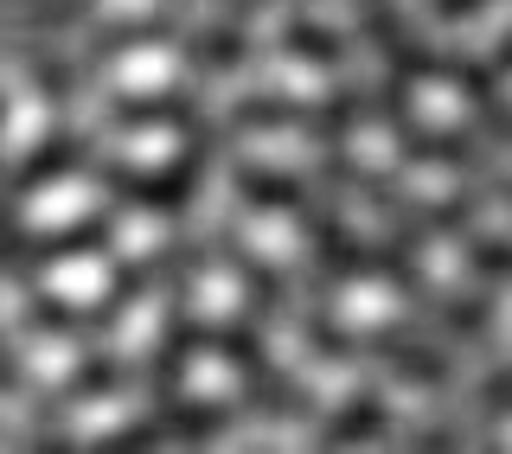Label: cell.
<instances>
[{
    "mask_svg": "<svg viewBox=\"0 0 512 454\" xmlns=\"http://www.w3.org/2000/svg\"><path fill=\"white\" fill-rule=\"evenodd\" d=\"M301 224L314 231V250H320V263L327 269H340V275H365V269H384V250H372V243H359L346 231L340 218H327V212H301Z\"/></svg>",
    "mask_w": 512,
    "mask_h": 454,
    "instance_id": "2",
    "label": "cell"
},
{
    "mask_svg": "<svg viewBox=\"0 0 512 454\" xmlns=\"http://www.w3.org/2000/svg\"><path fill=\"white\" fill-rule=\"evenodd\" d=\"M167 32H173V20H167V13H148V20H128V26H109L103 39L90 45V58L103 64V58H116V52H135V45H160V39H167Z\"/></svg>",
    "mask_w": 512,
    "mask_h": 454,
    "instance_id": "11",
    "label": "cell"
},
{
    "mask_svg": "<svg viewBox=\"0 0 512 454\" xmlns=\"http://www.w3.org/2000/svg\"><path fill=\"white\" fill-rule=\"evenodd\" d=\"M160 423H167V435H212L231 423V403H167Z\"/></svg>",
    "mask_w": 512,
    "mask_h": 454,
    "instance_id": "14",
    "label": "cell"
},
{
    "mask_svg": "<svg viewBox=\"0 0 512 454\" xmlns=\"http://www.w3.org/2000/svg\"><path fill=\"white\" fill-rule=\"evenodd\" d=\"M237 192H244L250 205H269V212H308V186L295 180V173H276V167H237Z\"/></svg>",
    "mask_w": 512,
    "mask_h": 454,
    "instance_id": "4",
    "label": "cell"
},
{
    "mask_svg": "<svg viewBox=\"0 0 512 454\" xmlns=\"http://www.w3.org/2000/svg\"><path fill=\"white\" fill-rule=\"evenodd\" d=\"M500 199H512V180H500Z\"/></svg>",
    "mask_w": 512,
    "mask_h": 454,
    "instance_id": "30",
    "label": "cell"
},
{
    "mask_svg": "<svg viewBox=\"0 0 512 454\" xmlns=\"http://www.w3.org/2000/svg\"><path fill=\"white\" fill-rule=\"evenodd\" d=\"M160 435H167V423H160V416H148V423H128V429H116V435H103V448H109V454H135V448H154Z\"/></svg>",
    "mask_w": 512,
    "mask_h": 454,
    "instance_id": "21",
    "label": "cell"
},
{
    "mask_svg": "<svg viewBox=\"0 0 512 454\" xmlns=\"http://www.w3.org/2000/svg\"><path fill=\"white\" fill-rule=\"evenodd\" d=\"M192 116V103L180 90L173 96H122L116 103V122H128V128H141V122H186Z\"/></svg>",
    "mask_w": 512,
    "mask_h": 454,
    "instance_id": "15",
    "label": "cell"
},
{
    "mask_svg": "<svg viewBox=\"0 0 512 454\" xmlns=\"http://www.w3.org/2000/svg\"><path fill=\"white\" fill-rule=\"evenodd\" d=\"M397 148L410 160H436V167H474V141L468 135H429V128H397Z\"/></svg>",
    "mask_w": 512,
    "mask_h": 454,
    "instance_id": "9",
    "label": "cell"
},
{
    "mask_svg": "<svg viewBox=\"0 0 512 454\" xmlns=\"http://www.w3.org/2000/svg\"><path fill=\"white\" fill-rule=\"evenodd\" d=\"M308 339H314V352H320V359H352V352H359V339H352V333H340L327 314H314Z\"/></svg>",
    "mask_w": 512,
    "mask_h": 454,
    "instance_id": "22",
    "label": "cell"
},
{
    "mask_svg": "<svg viewBox=\"0 0 512 454\" xmlns=\"http://www.w3.org/2000/svg\"><path fill=\"white\" fill-rule=\"evenodd\" d=\"M256 0H224V20L212 26V39L192 45V64H205V71H224V64L244 58V26H250Z\"/></svg>",
    "mask_w": 512,
    "mask_h": 454,
    "instance_id": "6",
    "label": "cell"
},
{
    "mask_svg": "<svg viewBox=\"0 0 512 454\" xmlns=\"http://www.w3.org/2000/svg\"><path fill=\"white\" fill-rule=\"evenodd\" d=\"M77 154H84V141L77 135H52V141H39L20 167H13V180H7V192H32V186H45V180H58L64 167H77Z\"/></svg>",
    "mask_w": 512,
    "mask_h": 454,
    "instance_id": "7",
    "label": "cell"
},
{
    "mask_svg": "<svg viewBox=\"0 0 512 454\" xmlns=\"http://www.w3.org/2000/svg\"><path fill=\"white\" fill-rule=\"evenodd\" d=\"M429 307H436V320H442V327L455 333V339H468V333H480V327L493 320V307H487V301H429Z\"/></svg>",
    "mask_w": 512,
    "mask_h": 454,
    "instance_id": "19",
    "label": "cell"
},
{
    "mask_svg": "<svg viewBox=\"0 0 512 454\" xmlns=\"http://www.w3.org/2000/svg\"><path fill=\"white\" fill-rule=\"evenodd\" d=\"M429 7H436L442 20H461V13H480V7H487V0H429Z\"/></svg>",
    "mask_w": 512,
    "mask_h": 454,
    "instance_id": "27",
    "label": "cell"
},
{
    "mask_svg": "<svg viewBox=\"0 0 512 454\" xmlns=\"http://www.w3.org/2000/svg\"><path fill=\"white\" fill-rule=\"evenodd\" d=\"M480 410H487V416H493V423H500V416L512 410V371H500V378H493V384H487V397H480Z\"/></svg>",
    "mask_w": 512,
    "mask_h": 454,
    "instance_id": "25",
    "label": "cell"
},
{
    "mask_svg": "<svg viewBox=\"0 0 512 454\" xmlns=\"http://www.w3.org/2000/svg\"><path fill=\"white\" fill-rule=\"evenodd\" d=\"M359 352H372V359H384L391 371H404V378H416V384H448V359H442V352L416 346V339H410V333H397V327L365 333V339H359Z\"/></svg>",
    "mask_w": 512,
    "mask_h": 454,
    "instance_id": "3",
    "label": "cell"
},
{
    "mask_svg": "<svg viewBox=\"0 0 512 454\" xmlns=\"http://www.w3.org/2000/svg\"><path fill=\"white\" fill-rule=\"evenodd\" d=\"M116 384H122V371L109 365V359H84L71 378H64V397H109Z\"/></svg>",
    "mask_w": 512,
    "mask_h": 454,
    "instance_id": "17",
    "label": "cell"
},
{
    "mask_svg": "<svg viewBox=\"0 0 512 454\" xmlns=\"http://www.w3.org/2000/svg\"><path fill=\"white\" fill-rule=\"evenodd\" d=\"M487 128H493L500 141H512V109H506V103H487Z\"/></svg>",
    "mask_w": 512,
    "mask_h": 454,
    "instance_id": "28",
    "label": "cell"
},
{
    "mask_svg": "<svg viewBox=\"0 0 512 454\" xmlns=\"http://www.w3.org/2000/svg\"><path fill=\"white\" fill-rule=\"evenodd\" d=\"M205 154H212V141H205V128H192V148L173 160V167H103V180L122 192V199H135V205H160V212H180V205L192 199V180H199V167H205Z\"/></svg>",
    "mask_w": 512,
    "mask_h": 454,
    "instance_id": "1",
    "label": "cell"
},
{
    "mask_svg": "<svg viewBox=\"0 0 512 454\" xmlns=\"http://www.w3.org/2000/svg\"><path fill=\"white\" fill-rule=\"evenodd\" d=\"M244 378H250V410H269V416H308V397H301L295 378H282L269 359L250 365Z\"/></svg>",
    "mask_w": 512,
    "mask_h": 454,
    "instance_id": "8",
    "label": "cell"
},
{
    "mask_svg": "<svg viewBox=\"0 0 512 454\" xmlns=\"http://www.w3.org/2000/svg\"><path fill=\"white\" fill-rule=\"evenodd\" d=\"M231 122H237V128H301V122L314 128V109L288 103V96H244Z\"/></svg>",
    "mask_w": 512,
    "mask_h": 454,
    "instance_id": "10",
    "label": "cell"
},
{
    "mask_svg": "<svg viewBox=\"0 0 512 454\" xmlns=\"http://www.w3.org/2000/svg\"><path fill=\"white\" fill-rule=\"evenodd\" d=\"M90 13V0H32V7L20 13V32H39V26H71V20H84Z\"/></svg>",
    "mask_w": 512,
    "mask_h": 454,
    "instance_id": "18",
    "label": "cell"
},
{
    "mask_svg": "<svg viewBox=\"0 0 512 454\" xmlns=\"http://www.w3.org/2000/svg\"><path fill=\"white\" fill-rule=\"evenodd\" d=\"M282 45H288V52H295V58H314V64H340V58H346V45L333 39L327 26H314L308 13H295V20H288Z\"/></svg>",
    "mask_w": 512,
    "mask_h": 454,
    "instance_id": "12",
    "label": "cell"
},
{
    "mask_svg": "<svg viewBox=\"0 0 512 454\" xmlns=\"http://www.w3.org/2000/svg\"><path fill=\"white\" fill-rule=\"evenodd\" d=\"M0 391H26V371L13 365V352H7V339H0Z\"/></svg>",
    "mask_w": 512,
    "mask_h": 454,
    "instance_id": "26",
    "label": "cell"
},
{
    "mask_svg": "<svg viewBox=\"0 0 512 454\" xmlns=\"http://www.w3.org/2000/svg\"><path fill=\"white\" fill-rule=\"evenodd\" d=\"M231 263L244 269V282H250V320H256V314H276V301H282V275L269 269V263H256V256H244L237 243H231Z\"/></svg>",
    "mask_w": 512,
    "mask_h": 454,
    "instance_id": "16",
    "label": "cell"
},
{
    "mask_svg": "<svg viewBox=\"0 0 512 454\" xmlns=\"http://www.w3.org/2000/svg\"><path fill=\"white\" fill-rule=\"evenodd\" d=\"M468 263H474V269H487V275H512V243L474 237V243H468Z\"/></svg>",
    "mask_w": 512,
    "mask_h": 454,
    "instance_id": "24",
    "label": "cell"
},
{
    "mask_svg": "<svg viewBox=\"0 0 512 454\" xmlns=\"http://www.w3.org/2000/svg\"><path fill=\"white\" fill-rule=\"evenodd\" d=\"M442 71H448V77H455V84H461V90H468V96H474V103H480V109H487V103H493V71H487V64H468V58H455V64H442Z\"/></svg>",
    "mask_w": 512,
    "mask_h": 454,
    "instance_id": "23",
    "label": "cell"
},
{
    "mask_svg": "<svg viewBox=\"0 0 512 454\" xmlns=\"http://www.w3.org/2000/svg\"><path fill=\"white\" fill-rule=\"evenodd\" d=\"M109 218H77L71 231H52V237H39V243H26L20 250V263H64V256H90V250H109Z\"/></svg>",
    "mask_w": 512,
    "mask_h": 454,
    "instance_id": "5",
    "label": "cell"
},
{
    "mask_svg": "<svg viewBox=\"0 0 512 454\" xmlns=\"http://www.w3.org/2000/svg\"><path fill=\"white\" fill-rule=\"evenodd\" d=\"M26 64H32V84H39L45 96H58V103H64V96H71L77 71H71V64H64V58H45V52H32Z\"/></svg>",
    "mask_w": 512,
    "mask_h": 454,
    "instance_id": "20",
    "label": "cell"
},
{
    "mask_svg": "<svg viewBox=\"0 0 512 454\" xmlns=\"http://www.w3.org/2000/svg\"><path fill=\"white\" fill-rule=\"evenodd\" d=\"M391 416H384V403H372V397H359V403H346L340 416L327 423V448H346V442H365V435H378Z\"/></svg>",
    "mask_w": 512,
    "mask_h": 454,
    "instance_id": "13",
    "label": "cell"
},
{
    "mask_svg": "<svg viewBox=\"0 0 512 454\" xmlns=\"http://www.w3.org/2000/svg\"><path fill=\"white\" fill-rule=\"evenodd\" d=\"M493 71H512V39L500 45V58H493Z\"/></svg>",
    "mask_w": 512,
    "mask_h": 454,
    "instance_id": "29",
    "label": "cell"
}]
</instances>
